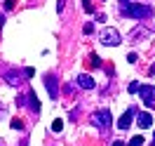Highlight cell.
Masks as SVG:
<instances>
[{"label": "cell", "mask_w": 155, "mask_h": 146, "mask_svg": "<svg viewBox=\"0 0 155 146\" xmlns=\"http://www.w3.org/2000/svg\"><path fill=\"white\" fill-rule=\"evenodd\" d=\"M122 14L132 17V19H148L153 10L150 5H141V2H134V5H122Z\"/></svg>", "instance_id": "obj_1"}, {"label": "cell", "mask_w": 155, "mask_h": 146, "mask_svg": "<svg viewBox=\"0 0 155 146\" xmlns=\"http://www.w3.org/2000/svg\"><path fill=\"white\" fill-rule=\"evenodd\" d=\"M110 108H101V111H97L94 116H92V125L97 127V130H101V132H106L108 127H110Z\"/></svg>", "instance_id": "obj_2"}, {"label": "cell", "mask_w": 155, "mask_h": 146, "mask_svg": "<svg viewBox=\"0 0 155 146\" xmlns=\"http://www.w3.org/2000/svg\"><path fill=\"white\" fill-rule=\"evenodd\" d=\"M101 42L106 45V47H117L120 45V33L115 29H106L101 33Z\"/></svg>", "instance_id": "obj_3"}, {"label": "cell", "mask_w": 155, "mask_h": 146, "mask_svg": "<svg viewBox=\"0 0 155 146\" xmlns=\"http://www.w3.org/2000/svg\"><path fill=\"white\" fill-rule=\"evenodd\" d=\"M139 94H141V101H143L146 106L155 108V90H153V87H148V85H141V87H139Z\"/></svg>", "instance_id": "obj_4"}, {"label": "cell", "mask_w": 155, "mask_h": 146, "mask_svg": "<svg viewBox=\"0 0 155 146\" xmlns=\"http://www.w3.org/2000/svg\"><path fill=\"white\" fill-rule=\"evenodd\" d=\"M134 118H136V108H134V106H129V108L125 111V116L117 120V127H120V130H127V127L132 125V120H134Z\"/></svg>", "instance_id": "obj_5"}, {"label": "cell", "mask_w": 155, "mask_h": 146, "mask_svg": "<svg viewBox=\"0 0 155 146\" xmlns=\"http://www.w3.org/2000/svg\"><path fill=\"white\" fill-rule=\"evenodd\" d=\"M45 85H47V92H49V97L52 99H57L59 97V83H57V76H45Z\"/></svg>", "instance_id": "obj_6"}, {"label": "cell", "mask_w": 155, "mask_h": 146, "mask_svg": "<svg viewBox=\"0 0 155 146\" xmlns=\"http://www.w3.org/2000/svg\"><path fill=\"white\" fill-rule=\"evenodd\" d=\"M136 125L141 127V130L150 127V125H153V116H150L148 111H143V113H136Z\"/></svg>", "instance_id": "obj_7"}, {"label": "cell", "mask_w": 155, "mask_h": 146, "mask_svg": "<svg viewBox=\"0 0 155 146\" xmlns=\"http://www.w3.org/2000/svg\"><path fill=\"white\" fill-rule=\"evenodd\" d=\"M94 85H97V83L89 78V76H85V73H82V76H78V87H82V90H92Z\"/></svg>", "instance_id": "obj_8"}, {"label": "cell", "mask_w": 155, "mask_h": 146, "mask_svg": "<svg viewBox=\"0 0 155 146\" xmlns=\"http://www.w3.org/2000/svg\"><path fill=\"white\" fill-rule=\"evenodd\" d=\"M28 99H31V108H33L35 113H40V101H38V94H35V92H31Z\"/></svg>", "instance_id": "obj_9"}, {"label": "cell", "mask_w": 155, "mask_h": 146, "mask_svg": "<svg viewBox=\"0 0 155 146\" xmlns=\"http://www.w3.org/2000/svg\"><path fill=\"white\" fill-rule=\"evenodd\" d=\"M87 66H92V68H99V66H101V59H99L97 54H89V57H87Z\"/></svg>", "instance_id": "obj_10"}, {"label": "cell", "mask_w": 155, "mask_h": 146, "mask_svg": "<svg viewBox=\"0 0 155 146\" xmlns=\"http://www.w3.org/2000/svg\"><path fill=\"white\" fill-rule=\"evenodd\" d=\"M7 83H10V85H19V83H21L19 73H14V71H12V73H7Z\"/></svg>", "instance_id": "obj_11"}, {"label": "cell", "mask_w": 155, "mask_h": 146, "mask_svg": "<svg viewBox=\"0 0 155 146\" xmlns=\"http://www.w3.org/2000/svg\"><path fill=\"white\" fill-rule=\"evenodd\" d=\"M129 146H143V137H132V139H129Z\"/></svg>", "instance_id": "obj_12"}, {"label": "cell", "mask_w": 155, "mask_h": 146, "mask_svg": "<svg viewBox=\"0 0 155 146\" xmlns=\"http://www.w3.org/2000/svg\"><path fill=\"white\" fill-rule=\"evenodd\" d=\"M52 130H54V132H61V130H64V123H61V120H54V123H52Z\"/></svg>", "instance_id": "obj_13"}, {"label": "cell", "mask_w": 155, "mask_h": 146, "mask_svg": "<svg viewBox=\"0 0 155 146\" xmlns=\"http://www.w3.org/2000/svg\"><path fill=\"white\" fill-rule=\"evenodd\" d=\"M12 127H14V130H21V127H24V123H21V120H17V118H14V120H12Z\"/></svg>", "instance_id": "obj_14"}, {"label": "cell", "mask_w": 155, "mask_h": 146, "mask_svg": "<svg viewBox=\"0 0 155 146\" xmlns=\"http://www.w3.org/2000/svg\"><path fill=\"white\" fill-rule=\"evenodd\" d=\"M64 7H66V0H59L57 2V12H64Z\"/></svg>", "instance_id": "obj_15"}, {"label": "cell", "mask_w": 155, "mask_h": 146, "mask_svg": "<svg viewBox=\"0 0 155 146\" xmlns=\"http://www.w3.org/2000/svg\"><path fill=\"white\" fill-rule=\"evenodd\" d=\"M139 87H141L139 83H129V92H139Z\"/></svg>", "instance_id": "obj_16"}, {"label": "cell", "mask_w": 155, "mask_h": 146, "mask_svg": "<svg viewBox=\"0 0 155 146\" xmlns=\"http://www.w3.org/2000/svg\"><path fill=\"white\" fill-rule=\"evenodd\" d=\"M92 31H94V26H92V24H87V26H85V29H82V33H85V36H89V33H92Z\"/></svg>", "instance_id": "obj_17"}, {"label": "cell", "mask_w": 155, "mask_h": 146, "mask_svg": "<svg viewBox=\"0 0 155 146\" xmlns=\"http://www.w3.org/2000/svg\"><path fill=\"white\" fill-rule=\"evenodd\" d=\"M82 5H85V12H92V2L89 0H82Z\"/></svg>", "instance_id": "obj_18"}, {"label": "cell", "mask_w": 155, "mask_h": 146, "mask_svg": "<svg viewBox=\"0 0 155 146\" xmlns=\"http://www.w3.org/2000/svg\"><path fill=\"white\" fill-rule=\"evenodd\" d=\"M14 7V0H5V10H12Z\"/></svg>", "instance_id": "obj_19"}, {"label": "cell", "mask_w": 155, "mask_h": 146, "mask_svg": "<svg viewBox=\"0 0 155 146\" xmlns=\"http://www.w3.org/2000/svg\"><path fill=\"white\" fill-rule=\"evenodd\" d=\"M127 61H129V64H134V61H136V54H134V52H132V54H127Z\"/></svg>", "instance_id": "obj_20"}, {"label": "cell", "mask_w": 155, "mask_h": 146, "mask_svg": "<svg viewBox=\"0 0 155 146\" xmlns=\"http://www.w3.org/2000/svg\"><path fill=\"white\" fill-rule=\"evenodd\" d=\"M113 146H125V144H122V141H113Z\"/></svg>", "instance_id": "obj_21"}, {"label": "cell", "mask_w": 155, "mask_h": 146, "mask_svg": "<svg viewBox=\"0 0 155 146\" xmlns=\"http://www.w3.org/2000/svg\"><path fill=\"white\" fill-rule=\"evenodd\" d=\"M2 24H5V17H2V14H0V26H2Z\"/></svg>", "instance_id": "obj_22"}, {"label": "cell", "mask_w": 155, "mask_h": 146, "mask_svg": "<svg viewBox=\"0 0 155 146\" xmlns=\"http://www.w3.org/2000/svg\"><path fill=\"white\" fill-rule=\"evenodd\" d=\"M120 2H127V0H120Z\"/></svg>", "instance_id": "obj_23"}, {"label": "cell", "mask_w": 155, "mask_h": 146, "mask_svg": "<svg viewBox=\"0 0 155 146\" xmlns=\"http://www.w3.org/2000/svg\"><path fill=\"white\" fill-rule=\"evenodd\" d=\"M0 146H5V144H2V141H0Z\"/></svg>", "instance_id": "obj_24"}, {"label": "cell", "mask_w": 155, "mask_h": 146, "mask_svg": "<svg viewBox=\"0 0 155 146\" xmlns=\"http://www.w3.org/2000/svg\"><path fill=\"white\" fill-rule=\"evenodd\" d=\"M153 139H155V134H153Z\"/></svg>", "instance_id": "obj_25"}]
</instances>
